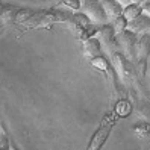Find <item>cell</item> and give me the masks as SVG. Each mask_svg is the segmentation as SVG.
I'll use <instances>...</instances> for the list:
<instances>
[{
	"mask_svg": "<svg viewBox=\"0 0 150 150\" xmlns=\"http://www.w3.org/2000/svg\"><path fill=\"white\" fill-rule=\"evenodd\" d=\"M117 118L118 117L115 115V112H114V111L108 112L106 115L103 117L100 126L97 127V130L93 134L86 150H102V147L105 146V143H106V139L109 138V134H111L112 127L115 126Z\"/></svg>",
	"mask_w": 150,
	"mask_h": 150,
	"instance_id": "6da1fadb",
	"label": "cell"
},
{
	"mask_svg": "<svg viewBox=\"0 0 150 150\" xmlns=\"http://www.w3.org/2000/svg\"><path fill=\"white\" fill-rule=\"evenodd\" d=\"M150 56V35H138L137 47H135V67L139 81L146 83L147 67Z\"/></svg>",
	"mask_w": 150,
	"mask_h": 150,
	"instance_id": "7a4b0ae2",
	"label": "cell"
},
{
	"mask_svg": "<svg viewBox=\"0 0 150 150\" xmlns=\"http://www.w3.org/2000/svg\"><path fill=\"white\" fill-rule=\"evenodd\" d=\"M71 26L77 33V40L82 41V42L93 38V37H97V33L100 30V26L94 24L90 20V17H88L83 11L82 12H74Z\"/></svg>",
	"mask_w": 150,
	"mask_h": 150,
	"instance_id": "3957f363",
	"label": "cell"
},
{
	"mask_svg": "<svg viewBox=\"0 0 150 150\" xmlns=\"http://www.w3.org/2000/svg\"><path fill=\"white\" fill-rule=\"evenodd\" d=\"M137 41H138V33L134 30H125L117 35V44L118 49L123 55H125L130 62L135 64V47H137Z\"/></svg>",
	"mask_w": 150,
	"mask_h": 150,
	"instance_id": "277c9868",
	"label": "cell"
},
{
	"mask_svg": "<svg viewBox=\"0 0 150 150\" xmlns=\"http://www.w3.org/2000/svg\"><path fill=\"white\" fill-rule=\"evenodd\" d=\"M55 23L53 20H52L50 17V9H41V11H37L33 14L32 18H29L26 23H23V28L21 30L18 32V37H21V35L28 33L30 30H35V29H42V28H52Z\"/></svg>",
	"mask_w": 150,
	"mask_h": 150,
	"instance_id": "5b68a950",
	"label": "cell"
},
{
	"mask_svg": "<svg viewBox=\"0 0 150 150\" xmlns=\"http://www.w3.org/2000/svg\"><path fill=\"white\" fill-rule=\"evenodd\" d=\"M82 11L90 17V20L97 26H103V24L108 23V15L103 9L100 0H83Z\"/></svg>",
	"mask_w": 150,
	"mask_h": 150,
	"instance_id": "8992f818",
	"label": "cell"
},
{
	"mask_svg": "<svg viewBox=\"0 0 150 150\" xmlns=\"http://www.w3.org/2000/svg\"><path fill=\"white\" fill-rule=\"evenodd\" d=\"M103 46H102V41L99 40V37H93L90 40H86L82 42V52H83V56L86 59H94L97 56L103 55Z\"/></svg>",
	"mask_w": 150,
	"mask_h": 150,
	"instance_id": "52a82bcc",
	"label": "cell"
},
{
	"mask_svg": "<svg viewBox=\"0 0 150 150\" xmlns=\"http://www.w3.org/2000/svg\"><path fill=\"white\" fill-rule=\"evenodd\" d=\"M100 3L108 15V20H111V21L115 20L117 17L123 15V12H125V6L118 0H100Z\"/></svg>",
	"mask_w": 150,
	"mask_h": 150,
	"instance_id": "ba28073f",
	"label": "cell"
},
{
	"mask_svg": "<svg viewBox=\"0 0 150 150\" xmlns=\"http://www.w3.org/2000/svg\"><path fill=\"white\" fill-rule=\"evenodd\" d=\"M129 29L137 32L138 35H150V15H139L137 20L129 23Z\"/></svg>",
	"mask_w": 150,
	"mask_h": 150,
	"instance_id": "9c48e42d",
	"label": "cell"
},
{
	"mask_svg": "<svg viewBox=\"0 0 150 150\" xmlns=\"http://www.w3.org/2000/svg\"><path fill=\"white\" fill-rule=\"evenodd\" d=\"M20 8L14 6V5H2V9H0V21L3 26L15 23V17L18 12Z\"/></svg>",
	"mask_w": 150,
	"mask_h": 150,
	"instance_id": "30bf717a",
	"label": "cell"
},
{
	"mask_svg": "<svg viewBox=\"0 0 150 150\" xmlns=\"http://www.w3.org/2000/svg\"><path fill=\"white\" fill-rule=\"evenodd\" d=\"M114 112L118 118H123V117H127L129 114L132 112V103L129 102V99L126 97H120L115 103V108H114Z\"/></svg>",
	"mask_w": 150,
	"mask_h": 150,
	"instance_id": "8fae6325",
	"label": "cell"
},
{
	"mask_svg": "<svg viewBox=\"0 0 150 150\" xmlns=\"http://www.w3.org/2000/svg\"><path fill=\"white\" fill-rule=\"evenodd\" d=\"M143 14H144L143 5H139V3H129L127 6H125V12H123V15L129 20V23L137 20L138 17L143 15Z\"/></svg>",
	"mask_w": 150,
	"mask_h": 150,
	"instance_id": "7c38bea8",
	"label": "cell"
},
{
	"mask_svg": "<svg viewBox=\"0 0 150 150\" xmlns=\"http://www.w3.org/2000/svg\"><path fill=\"white\" fill-rule=\"evenodd\" d=\"M111 24H112V28H114V32H115V35H118V33H121V32H125V30L129 29V20L126 18L125 15L117 17L115 20L111 21Z\"/></svg>",
	"mask_w": 150,
	"mask_h": 150,
	"instance_id": "4fadbf2b",
	"label": "cell"
},
{
	"mask_svg": "<svg viewBox=\"0 0 150 150\" xmlns=\"http://www.w3.org/2000/svg\"><path fill=\"white\" fill-rule=\"evenodd\" d=\"M35 12H37V11L29 9V8H20L18 12H17V17H15V24H23V23H26L29 18H32Z\"/></svg>",
	"mask_w": 150,
	"mask_h": 150,
	"instance_id": "5bb4252c",
	"label": "cell"
},
{
	"mask_svg": "<svg viewBox=\"0 0 150 150\" xmlns=\"http://www.w3.org/2000/svg\"><path fill=\"white\" fill-rule=\"evenodd\" d=\"M61 5L67 6L68 9H71V11H81L82 5H83V0H61Z\"/></svg>",
	"mask_w": 150,
	"mask_h": 150,
	"instance_id": "9a60e30c",
	"label": "cell"
},
{
	"mask_svg": "<svg viewBox=\"0 0 150 150\" xmlns=\"http://www.w3.org/2000/svg\"><path fill=\"white\" fill-rule=\"evenodd\" d=\"M143 11H144V14L150 15V0H146L143 3Z\"/></svg>",
	"mask_w": 150,
	"mask_h": 150,
	"instance_id": "2e32d148",
	"label": "cell"
},
{
	"mask_svg": "<svg viewBox=\"0 0 150 150\" xmlns=\"http://www.w3.org/2000/svg\"><path fill=\"white\" fill-rule=\"evenodd\" d=\"M118 2H120L123 6H127V5L130 3V0H118Z\"/></svg>",
	"mask_w": 150,
	"mask_h": 150,
	"instance_id": "e0dca14e",
	"label": "cell"
},
{
	"mask_svg": "<svg viewBox=\"0 0 150 150\" xmlns=\"http://www.w3.org/2000/svg\"><path fill=\"white\" fill-rule=\"evenodd\" d=\"M146 2V0H130V3H139V5H143Z\"/></svg>",
	"mask_w": 150,
	"mask_h": 150,
	"instance_id": "ac0fdd59",
	"label": "cell"
}]
</instances>
